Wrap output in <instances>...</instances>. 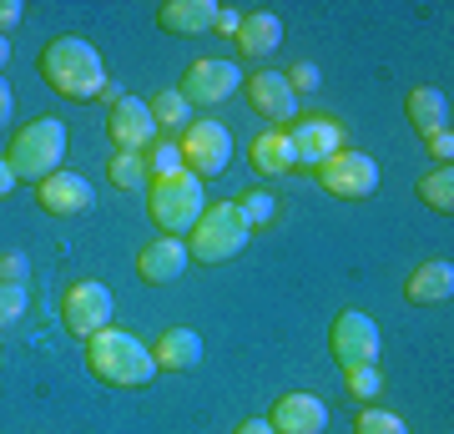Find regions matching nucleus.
Here are the masks:
<instances>
[{"label": "nucleus", "mask_w": 454, "mask_h": 434, "mask_svg": "<svg viewBox=\"0 0 454 434\" xmlns=\"http://www.w3.org/2000/svg\"><path fill=\"white\" fill-rule=\"evenodd\" d=\"M35 71L66 101H91L106 91V61H101V51L91 41H82V36H56L35 56Z\"/></svg>", "instance_id": "f257e3e1"}, {"label": "nucleus", "mask_w": 454, "mask_h": 434, "mask_svg": "<svg viewBox=\"0 0 454 434\" xmlns=\"http://www.w3.org/2000/svg\"><path fill=\"white\" fill-rule=\"evenodd\" d=\"M86 364H91V374L101 384L112 389H142L157 374L152 349L137 334H127V328H101L97 338H86Z\"/></svg>", "instance_id": "f03ea898"}, {"label": "nucleus", "mask_w": 454, "mask_h": 434, "mask_svg": "<svg viewBox=\"0 0 454 434\" xmlns=\"http://www.w3.org/2000/svg\"><path fill=\"white\" fill-rule=\"evenodd\" d=\"M247 238H253V227L238 212V202H207L182 242H187V257H197V263H232L247 248Z\"/></svg>", "instance_id": "7ed1b4c3"}, {"label": "nucleus", "mask_w": 454, "mask_h": 434, "mask_svg": "<svg viewBox=\"0 0 454 434\" xmlns=\"http://www.w3.org/2000/svg\"><path fill=\"white\" fill-rule=\"evenodd\" d=\"M61 157H66V127L56 122V116H35V122H26V127L16 131L11 152H5L16 182H35V187H41L51 172H61Z\"/></svg>", "instance_id": "20e7f679"}, {"label": "nucleus", "mask_w": 454, "mask_h": 434, "mask_svg": "<svg viewBox=\"0 0 454 434\" xmlns=\"http://www.w3.org/2000/svg\"><path fill=\"white\" fill-rule=\"evenodd\" d=\"M202 182L182 167L172 178H152L146 182V212L152 223L162 227V238H177V233H192V223L202 217Z\"/></svg>", "instance_id": "39448f33"}, {"label": "nucleus", "mask_w": 454, "mask_h": 434, "mask_svg": "<svg viewBox=\"0 0 454 434\" xmlns=\"http://www.w3.org/2000/svg\"><path fill=\"white\" fill-rule=\"evenodd\" d=\"M313 178L324 182V193L339 197V202H364V197L379 193V162L369 152H333L328 162L313 167Z\"/></svg>", "instance_id": "423d86ee"}, {"label": "nucleus", "mask_w": 454, "mask_h": 434, "mask_svg": "<svg viewBox=\"0 0 454 434\" xmlns=\"http://www.w3.org/2000/svg\"><path fill=\"white\" fill-rule=\"evenodd\" d=\"M182 167L192 172L197 182L217 178V172H227V162H232V131L223 127V122H212V116H202V122H192V127L182 131Z\"/></svg>", "instance_id": "0eeeda50"}, {"label": "nucleus", "mask_w": 454, "mask_h": 434, "mask_svg": "<svg viewBox=\"0 0 454 434\" xmlns=\"http://www.w3.org/2000/svg\"><path fill=\"white\" fill-rule=\"evenodd\" d=\"M328 349L339 359V369H364V364H379V323L364 313V308H343L333 328H328Z\"/></svg>", "instance_id": "6e6552de"}, {"label": "nucleus", "mask_w": 454, "mask_h": 434, "mask_svg": "<svg viewBox=\"0 0 454 434\" xmlns=\"http://www.w3.org/2000/svg\"><path fill=\"white\" fill-rule=\"evenodd\" d=\"M61 319L76 338H97L101 328H112V293H106V283H91V278L71 283L61 298Z\"/></svg>", "instance_id": "1a4fd4ad"}, {"label": "nucleus", "mask_w": 454, "mask_h": 434, "mask_svg": "<svg viewBox=\"0 0 454 434\" xmlns=\"http://www.w3.org/2000/svg\"><path fill=\"white\" fill-rule=\"evenodd\" d=\"M243 86V71L232 61H192L187 71H182V101L187 107H223L232 91Z\"/></svg>", "instance_id": "9d476101"}, {"label": "nucleus", "mask_w": 454, "mask_h": 434, "mask_svg": "<svg viewBox=\"0 0 454 434\" xmlns=\"http://www.w3.org/2000/svg\"><path fill=\"white\" fill-rule=\"evenodd\" d=\"M283 131H288V146H293V162L298 167H318L333 152H343V127L328 122V116H293Z\"/></svg>", "instance_id": "9b49d317"}, {"label": "nucleus", "mask_w": 454, "mask_h": 434, "mask_svg": "<svg viewBox=\"0 0 454 434\" xmlns=\"http://www.w3.org/2000/svg\"><path fill=\"white\" fill-rule=\"evenodd\" d=\"M106 137H112L116 152H146L157 142V127H152V112H146L142 97H121L106 112Z\"/></svg>", "instance_id": "f8f14e48"}, {"label": "nucleus", "mask_w": 454, "mask_h": 434, "mask_svg": "<svg viewBox=\"0 0 454 434\" xmlns=\"http://www.w3.org/2000/svg\"><path fill=\"white\" fill-rule=\"evenodd\" d=\"M35 202H41V212H51V217H82V212H91L97 193H91V182H86L82 172H51V178L35 187Z\"/></svg>", "instance_id": "ddd939ff"}, {"label": "nucleus", "mask_w": 454, "mask_h": 434, "mask_svg": "<svg viewBox=\"0 0 454 434\" xmlns=\"http://www.w3.org/2000/svg\"><path fill=\"white\" fill-rule=\"evenodd\" d=\"M247 101H253V112L262 122H273V127H288L293 116H298V97H293V86L283 71H253L247 76Z\"/></svg>", "instance_id": "4468645a"}, {"label": "nucleus", "mask_w": 454, "mask_h": 434, "mask_svg": "<svg viewBox=\"0 0 454 434\" xmlns=\"http://www.w3.org/2000/svg\"><path fill=\"white\" fill-rule=\"evenodd\" d=\"M273 434H324L328 430V409L318 394H283L268 414Z\"/></svg>", "instance_id": "2eb2a0df"}, {"label": "nucleus", "mask_w": 454, "mask_h": 434, "mask_svg": "<svg viewBox=\"0 0 454 434\" xmlns=\"http://www.w3.org/2000/svg\"><path fill=\"white\" fill-rule=\"evenodd\" d=\"M152 364L162 374H187L202 364V334L197 328H162V338L152 343Z\"/></svg>", "instance_id": "dca6fc26"}, {"label": "nucleus", "mask_w": 454, "mask_h": 434, "mask_svg": "<svg viewBox=\"0 0 454 434\" xmlns=\"http://www.w3.org/2000/svg\"><path fill=\"white\" fill-rule=\"evenodd\" d=\"M283 20L273 16V11H253V16H243L238 20V51H243V61H268L278 46H283Z\"/></svg>", "instance_id": "f3484780"}, {"label": "nucleus", "mask_w": 454, "mask_h": 434, "mask_svg": "<svg viewBox=\"0 0 454 434\" xmlns=\"http://www.w3.org/2000/svg\"><path fill=\"white\" fill-rule=\"evenodd\" d=\"M137 273H142V283H172V278L187 273V242L182 238H157L146 242L142 257H137Z\"/></svg>", "instance_id": "a211bd4d"}, {"label": "nucleus", "mask_w": 454, "mask_h": 434, "mask_svg": "<svg viewBox=\"0 0 454 434\" xmlns=\"http://www.w3.org/2000/svg\"><path fill=\"white\" fill-rule=\"evenodd\" d=\"M450 293H454V263L450 257H429V263H419V268L409 273V283H404L409 304H450Z\"/></svg>", "instance_id": "6ab92c4d"}, {"label": "nucleus", "mask_w": 454, "mask_h": 434, "mask_svg": "<svg viewBox=\"0 0 454 434\" xmlns=\"http://www.w3.org/2000/svg\"><path fill=\"white\" fill-rule=\"evenodd\" d=\"M212 20H217L212 0H167V5H157V26L167 36H202L212 31Z\"/></svg>", "instance_id": "aec40b11"}, {"label": "nucleus", "mask_w": 454, "mask_h": 434, "mask_svg": "<svg viewBox=\"0 0 454 434\" xmlns=\"http://www.w3.org/2000/svg\"><path fill=\"white\" fill-rule=\"evenodd\" d=\"M404 116H409V127L419 131V137H434V131L450 127V101H444L439 86H414L409 101H404Z\"/></svg>", "instance_id": "412c9836"}, {"label": "nucleus", "mask_w": 454, "mask_h": 434, "mask_svg": "<svg viewBox=\"0 0 454 434\" xmlns=\"http://www.w3.org/2000/svg\"><path fill=\"white\" fill-rule=\"evenodd\" d=\"M247 162H253V172H258V178H283V172L298 167V162H293V146H288V131H283V127L262 131L258 142L247 146Z\"/></svg>", "instance_id": "4be33fe9"}, {"label": "nucleus", "mask_w": 454, "mask_h": 434, "mask_svg": "<svg viewBox=\"0 0 454 434\" xmlns=\"http://www.w3.org/2000/svg\"><path fill=\"white\" fill-rule=\"evenodd\" d=\"M146 112H152V127L157 131H187L192 127V107L182 101V91H157V97H146Z\"/></svg>", "instance_id": "5701e85b"}, {"label": "nucleus", "mask_w": 454, "mask_h": 434, "mask_svg": "<svg viewBox=\"0 0 454 434\" xmlns=\"http://www.w3.org/2000/svg\"><path fill=\"white\" fill-rule=\"evenodd\" d=\"M106 182L112 187H121V193H142L146 182V152H112V162H106Z\"/></svg>", "instance_id": "b1692460"}, {"label": "nucleus", "mask_w": 454, "mask_h": 434, "mask_svg": "<svg viewBox=\"0 0 454 434\" xmlns=\"http://www.w3.org/2000/svg\"><path fill=\"white\" fill-rule=\"evenodd\" d=\"M414 193H419L424 208H434V212H444V217H450V212H454V172H450V167H434L429 178H419V187H414Z\"/></svg>", "instance_id": "393cba45"}, {"label": "nucleus", "mask_w": 454, "mask_h": 434, "mask_svg": "<svg viewBox=\"0 0 454 434\" xmlns=\"http://www.w3.org/2000/svg\"><path fill=\"white\" fill-rule=\"evenodd\" d=\"M354 434H409V424L399 414H389V409H358Z\"/></svg>", "instance_id": "a878e982"}, {"label": "nucleus", "mask_w": 454, "mask_h": 434, "mask_svg": "<svg viewBox=\"0 0 454 434\" xmlns=\"http://www.w3.org/2000/svg\"><path fill=\"white\" fill-rule=\"evenodd\" d=\"M172 172H182L177 142H152L146 146V178H172Z\"/></svg>", "instance_id": "bb28decb"}, {"label": "nucleus", "mask_w": 454, "mask_h": 434, "mask_svg": "<svg viewBox=\"0 0 454 434\" xmlns=\"http://www.w3.org/2000/svg\"><path fill=\"white\" fill-rule=\"evenodd\" d=\"M26 308H31V293H26V283H0V328L20 323V319H26Z\"/></svg>", "instance_id": "cd10ccee"}, {"label": "nucleus", "mask_w": 454, "mask_h": 434, "mask_svg": "<svg viewBox=\"0 0 454 434\" xmlns=\"http://www.w3.org/2000/svg\"><path fill=\"white\" fill-rule=\"evenodd\" d=\"M379 389H384V379H379V364H364V369H348V394H354L358 404L379 399Z\"/></svg>", "instance_id": "c85d7f7f"}, {"label": "nucleus", "mask_w": 454, "mask_h": 434, "mask_svg": "<svg viewBox=\"0 0 454 434\" xmlns=\"http://www.w3.org/2000/svg\"><path fill=\"white\" fill-rule=\"evenodd\" d=\"M238 212L247 217V227H258V223L273 217V197H268V193H247L243 202H238Z\"/></svg>", "instance_id": "c756f323"}, {"label": "nucleus", "mask_w": 454, "mask_h": 434, "mask_svg": "<svg viewBox=\"0 0 454 434\" xmlns=\"http://www.w3.org/2000/svg\"><path fill=\"white\" fill-rule=\"evenodd\" d=\"M424 146H429V157H434L439 167H450V157H454V131H450V127L434 131V137H424Z\"/></svg>", "instance_id": "7c9ffc66"}, {"label": "nucleus", "mask_w": 454, "mask_h": 434, "mask_svg": "<svg viewBox=\"0 0 454 434\" xmlns=\"http://www.w3.org/2000/svg\"><path fill=\"white\" fill-rule=\"evenodd\" d=\"M288 86H293V97H298V91H313V86H318V66L298 61V66L288 71Z\"/></svg>", "instance_id": "2f4dec72"}, {"label": "nucleus", "mask_w": 454, "mask_h": 434, "mask_svg": "<svg viewBox=\"0 0 454 434\" xmlns=\"http://www.w3.org/2000/svg\"><path fill=\"white\" fill-rule=\"evenodd\" d=\"M0 283H26V253H5L0 257Z\"/></svg>", "instance_id": "473e14b6"}, {"label": "nucleus", "mask_w": 454, "mask_h": 434, "mask_svg": "<svg viewBox=\"0 0 454 434\" xmlns=\"http://www.w3.org/2000/svg\"><path fill=\"white\" fill-rule=\"evenodd\" d=\"M20 16H26V5H20V0H0V36H5V31H16Z\"/></svg>", "instance_id": "72a5a7b5"}, {"label": "nucleus", "mask_w": 454, "mask_h": 434, "mask_svg": "<svg viewBox=\"0 0 454 434\" xmlns=\"http://www.w3.org/2000/svg\"><path fill=\"white\" fill-rule=\"evenodd\" d=\"M238 20H243V16H238L232 5H217V20H212V31H217V36H238Z\"/></svg>", "instance_id": "f704fd0d"}, {"label": "nucleus", "mask_w": 454, "mask_h": 434, "mask_svg": "<svg viewBox=\"0 0 454 434\" xmlns=\"http://www.w3.org/2000/svg\"><path fill=\"white\" fill-rule=\"evenodd\" d=\"M11 193H16V172H11V162L0 157V202H5Z\"/></svg>", "instance_id": "c9c22d12"}, {"label": "nucleus", "mask_w": 454, "mask_h": 434, "mask_svg": "<svg viewBox=\"0 0 454 434\" xmlns=\"http://www.w3.org/2000/svg\"><path fill=\"white\" fill-rule=\"evenodd\" d=\"M11 107H16V97H11V81L0 76V127L11 122Z\"/></svg>", "instance_id": "e433bc0d"}, {"label": "nucleus", "mask_w": 454, "mask_h": 434, "mask_svg": "<svg viewBox=\"0 0 454 434\" xmlns=\"http://www.w3.org/2000/svg\"><path fill=\"white\" fill-rule=\"evenodd\" d=\"M232 434H273V430H268V419H247V424H238Z\"/></svg>", "instance_id": "4c0bfd02"}, {"label": "nucleus", "mask_w": 454, "mask_h": 434, "mask_svg": "<svg viewBox=\"0 0 454 434\" xmlns=\"http://www.w3.org/2000/svg\"><path fill=\"white\" fill-rule=\"evenodd\" d=\"M11 66V36H0V71Z\"/></svg>", "instance_id": "58836bf2"}]
</instances>
